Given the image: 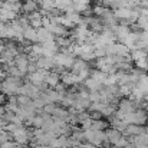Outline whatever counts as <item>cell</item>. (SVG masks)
Instances as JSON below:
<instances>
[{
  "label": "cell",
  "mask_w": 148,
  "mask_h": 148,
  "mask_svg": "<svg viewBox=\"0 0 148 148\" xmlns=\"http://www.w3.org/2000/svg\"><path fill=\"white\" fill-rule=\"evenodd\" d=\"M20 78H14V76H6L3 79V82H0V92L3 95L12 97V95H19L20 92Z\"/></svg>",
  "instance_id": "1"
},
{
  "label": "cell",
  "mask_w": 148,
  "mask_h": 148,
  "mask_svg": "<svg viewBox=\"0 0 148 148\" xmlns=\"http://www.w3.org/2000/svg\"><path fill=\"white\" fill-rule=\"evenodd\" d=\"M85 132V141L91 143L94 147H98L102 143L105 144H109L106 141V137H105V132L103 131H94V130H88V131H84Z\"/></svg>",
  "instance_id": "2"
},
{
  "label": "cell",
  "mask_w": 148,
  "mask_h": 148,
  "mask_svg": "<svg viewBox=\"0 0 148 148\" xmlns=\"http://www.w3.org/2000/svg\"><path fill=\"white\" fill-rule=\"evenodd\" d=\"M19 95H26V97H29L30 99H35L40 95V89H39L36 85L27 82V84H25V85H20V92H19Z\"/></svg>",
  "instance_id": "3"
},
{
  "label": "cell",
  "mask_w": 148,
  "mask_h": 148,
  "mask_svg": "<svg viewBox=\"0 0 148 148\" xmlns=\"http://www.w3.org/2000/svg\"><path fill=\"white\" fill-rule=\"evenodd\" d=\"M62 82H63V85L65 86H73V85H76V84H81V82H84L82 81V78L79 76V75H76V73H73L72 71L71 72H66V71H63V73H62Z\"/></svg>",
  "instance_id": "4"
},
{
  "label": "cell",
  "mask_w": 148,
  "mask_h": 148,
  "mask_svg": "<svg viewBox=\"0 0 148 148\" xmlns=\"http://www.w3.org/2000/svg\"><path fill=\"white\" fill-rule=\"evenodd\" d=\"M46 29L49 30L55 38H58V36H68V30H66V27H63L62 25L56 23L55 20H50V23L46 26Z\"/></svg>",
  "instance_id": "5"
},
{
  "label": "cell",
  "mask_w": 148,
  "mask_h": 148,
  "mask_svg": "<svg viewBox=\"0 0 148 148\" xmlns=\"http://www.w3.org/2000/svg\"><path fill=\"white\" fill-rule=\"evenodd\" d=\"M36 65L40 69H46V71H52L55 68V60L53 56H39L36 59Z\"/></svg>",
  "instance_id": "6"
},
{
  "label": "cell",
  "mask_w": 148,
  "mask_h": 148,
  "mask_svg": "<svg viewBox=\"0 0 148 148\" xmlns=\"http://www.w3.org/2000/svg\"><path fill=\"white\" fill-rule=\"evenodd\" d=\"M89 4H91V0H72V7L75 12L78 13H85L88 14L89 13Z\"/></svg>",
  "instance_id": "7"
},
{
  "label": "cell",
  "mask_w": 148,
  "mask_h": 148,
  "mask_svg": "<svg viewBox=\"0 0 148 148\" xmlns=\"http://www.w3.org/2000/svg\"><path fill=\"white\" fill-rule=\"evenodd\" d=\"M13 63L26 75L27 73V65H29V56L27 55H22V53H19L16 58H14V60H13Z\"/></svg>",
  "instance_id": "8"
},
{
  "label": "cell",
  "mask_w": 148,
  "mask_h": 148,
  "mask_svg": "<svg viewBox=\"0 0 148 148\" xmlns=\"http://www.w3.org/2000/svg\"><path fill=\"white\" fill-rule=\"evenodd\" d=\"M141 132H144V127L137 125V124H128L127 128L124 130L122 135H125V137H134V135H138Z\"/></svg>",
  "instance_id": "9"
},
{
  "label": "cell",
  "mask_w": 148,
  "mask_h": 148,
  "mask_svg": "<svg viewBox=\"0 0 148 148\" xmlns=\"http://www.w3.org/2000/svg\"><path fill=\"white\" fill-rule=\"evenodd\" d=\"M36 30H38V42L45 43V42H49V40H55V36L50 33L46 27L42 26V27H39Z\"/></svg>",
  "instance_id": "10"
},
{
  "label": "cell",
  "mask_w": 148,
  "mask_h": 148,
  "mask_svg": "<svg viewBox=\"0 0 148 148\" xmlns=\"http://www.w3.org/2000/svg\"><path fill=\"white\" fill-rule=\"evenodd\" d=\"M135 108H137V105H135V102L131 101V99H122V101H119V111H121L124 115L132 112Z\"/></svg>",
  "instance_id": "11"
},
{
  "label": "cell",
  "mask_w": 148,
  "mask_h": 148,
  "mask_svg": "<svg viewBox=\"0 0 148 148\" xmlns=\"http://www.w3.org/2000/svg\"><path fill=\"white\" fill-rule=\"evenodd\" d=\"M23 38L27 42H38V30L29 25L23 29Z\"/></svg>",
  "instance_id": "12"
},
{
  "label": "cell",
  "mask_w": 148,
  "mask_h": 148,
  "mask_svg": "<svg viewBox=\"0 0 148 148\" xmlns=\"http://www.w3.org/2000/svg\"><path fill=\"white\" fill-rule=\"evenodd\" d=\"M60 82V76H59V73H56L55 71L53 72H48V75L45 76V84H46V86H50V88H55L58 84Z\"/></svg>",
  "instance_id": "13"
},
{
  "label": "cell",
  "mask_w": 148,
  "mask_h": 148,
  "mask_svg": "<svg viewBox=\"0 0 148 148\" xmlns=\"http://www.w3.org/2000/svg\"><path fill=\"white\" fill-rule=\"evenodd\" d=\"M16 16H17V13H14V12H12V10H7V9H4V7H0V20H1L3 23L14 20Z\"/></svg>",
  "instance_id": "14"
},
{
  "label": "cell",
  "mask_w": 148,
  "mask_h": 148,
  "mask_svg": "<svg viewBox=\"0 0 148 148\" xmlns=\"http://www.w3.org/2000/svg\"><path fill=\"white\" fill-rule=\"evenodd\" d=\"M122 134L118 131V130H115V128H111V130H108L106 132H105V137H106V141L109 143V144H115L118 140H119V137H121Z\"/></svg>",
  "instance_id": "15"
},
{
  "label": "cell",
  "mask_w": 148,
  "mask_h": 148,
  "mask_svg": "<svg viewBox=\"0 0 148 148\" xmlns=\"http://www.w3.org/2000/svg\"><path fill=\"white\" fill-rule=\"evenodd\" d=\"M38 1L36 0H26V1H23L22 3V10L25 12V13H32V12H36L38 10Z\"/></svg>",
  "instance_id": "16"
},
{
  "label": "cell",
  "mask_w": 148,
  "mask_h": 148,
  "mask_svg": "<svg viewBox=\"0 0 148 148\" xmlns=\"http://www.w3.org/2000/svg\"><path fill=\"white\" fill-rule=\"evenodd\" d=\"M130 56H131V60L137 62V60H141V59H148V55L145 49H132L130 50Z\"/></svg>",
  "instance_id": "17"
},
{
  "label": "cell",
  "mask_w": 148,
  "mask_h": 148,
  "mask_svg": "<svg viewBox=\"0 0 148 148\" xmlns=\"http://www.w3.org/2000/svg\"><path fill=\"white\" fill-rule=\"evenodd\" d=\"M38 4L42 7L43 12H48V13H52V12L56 10V7H55V0H39Z\"/></svg>",
  "instance_id": "18"
},
{
  "label": "cell",
  "mask_w": 148,
  "mask_h": 148,
  "mask_svg": "<svg viewBox=\"0 0 148 148\" xmlns=\"http://www.w3.org/2000/svg\"><path fill=\"white\" fill-rule=\"evenodd\" d=\"M89 76H91L92 79H95V81H97L98 84H101V85L103 86V81L106 79L108 73H105V72H102V71L97 69V71H92V72L89 73Z\"/></svg>",
  "instance_id": "19"
},
{
  "label": "cell",
  "mask_w": 148,
  "mask_h": 148,
  "mask_svg": "<svg viewBox=\"0 0 148 148\" xmlns=\"http://www.w3.org/2000/svg\"><path fill=\"white\" fill-rule=\"evenodd\" d=\"M65 16L75 25V26H78L81 22H82V14L81 13H78V12H75V10H72V12H68V13H65Z\"/></svg>",
  "instance_id": "20"
},
{
  "label": "cell",
  "mask_w": 148,
  "mask_h": 148,
  "mask_svg": "<svg viewBox=\"0 0 148 148\" xmlns=\"http://www.w3.org/2000/svg\"><path fill=\"white\" fill-rule=\"evenodd\" d=\"M84 84H85V86H86L89 91H101V89H102V85L98 84L95 79H92L91 76L86 78V79L84 81Z\"/></svg>",
  "instance_id": "21"
},
{
  "label": "cell",
  "mask_w": 148,
  "mask_h": 148,
  "mask_svg": "<svg viewBox=\"0 0 148 148\" xmlns=\"http://www.w3.org/2000/svg\"><path fill=\"white\" fill-rule=\"evenodd\" d=\"M106 127H108V124L105 121H102V119H92L91 130H94V131H103Z\"/></svg>",
  "instance_id": "22"
},
{
  "label": "cell",
  "mask_w": 148,
  "mask_h": 148,
  "mask_svg": "<svg viewBox=\"0 0 148 148\" xmlns=\"http://www.w3.org/2000/svg\"><path fill=\"white\" fill-rule=\"evenodd\" d=\"M108 9L103 6V4H97V6H94V9H92V13L95 14V16H98V17H101L105 12H106Z\"/></svg>",
  "instance_id": "23"
},
{
  "label": "cell",
  "mask_w": 148,
  "mask_h": 148,
  "mask_svg": "<svg viewBox=\"0 0 148 148\" xmlns=\"http://www.w3.org/2000/svg\"><path fill=\"white\" fill-rule=\"evenodd\" d=\"M32 101L29 97H26V95H19L17 97V103L20 105V106H25V105H29Z\"/></svg>",
  "instance_id": "24"
},
{
  "label": "cell",
  "mask_w": 148,
  "mask_h": 148,
  "mask_svg": "<svg viewBox=\"0 0 148 148\" xmlns=\"http://www.w3.org/2000/svg\"><path fill=\"white\" fill-rule=\"evenodd\" d=\"M91 125H92V119L91 118H86V119H84L81 122V130L82 131H88V130H91Z\"/></svg>",
  "instance_id": "25"
},
{
  "label": "cell",
  "mask_w": 148,
  "mask_h": 148,
  "mask_svg": "<svg viewBox=\"0 0 148 148\" xmlns=\"http://www.w3.org/2000/svg\"><path fill=\"white\" fill-rule=\"evenodd\" d=\"M135 65H137V68H138V69H141V71H147V68H148V60H147V59H141V60H137V62H135Z\"/></svg>",
  "instance_id": "26"
},
{
  "label": "cell",
  "mask_w": 148,
  "mask_h": 148,
  "mask_svg": "<svg viewBox=\"0 0 148 148\" xmlns=\"http://www.w3.org/2000/svg\"><path fill=\"white\" fill-rule=\"evenodd\" d=\"M9 138H10V134H9L4 128H3V130H0V144H3V143H4V141H7Z\"/></svg>",
  "instance_id": "27"
},
{
  "label": "cell",
  "mask_w": 148,
  "mask_h": 148,
  "mask_svg": "<svg viewBox=\"0 0 148 148\" xmlns=\"http://www.w3.org/2000/svg\"><path fill=\"white\" fill-rule=\"evenodd\" d=\"M17 145L14 141H10V140H7V141H4L3 144H0V148H14Z\"/></svg>",
  "instance_id": "28"
},
{
  "label": "cell",
  "mask_w": 148,
  "mask_h": 148,
  "mask_svg": "<svg viewBox=\"0 0 148 148\" xmlns=\"http://www.w3.org/2000/svg\"><path fill=\"white\" fill-rule=\"evenodd\" d=\"M101 116H102V114H101L99 111H92V112L89 114V118H91V119H101Z\"/></svg>",
  "instance_id": "29"
},
{
  "label": "cell",
  "mask_w": 148,
  "mask_h": 148,
  "mask_svg": "<svg viewBox=\"0 0 148 148\" xmlns=\"http://www.w3.org/2000/svg\"><path fill=\"white\" fill-rule=\"evenodd\" d=\"M32 148H49L46 144H40V143H35V141H32Z\"/></svg>",
  "instance_id": "30"
},
{
  "label": "cell",
  "mask_w": 148,
  "mask_h": 148,
  "mask_svg": "<svg viewBox=\"0 0 148 148\" xmlns=\"http://www.w3.org/2000/svg\"><path fill=\"white\" fill-rule=\"evenodd\" d=\"M3 102H4V95H3V94L0 92V106L3 105Z\"/></svg>",
  "instance_id": "31"
},
{
  "label": "cell",
  "mask_w": 148,
  "mask_h": 148,
  "mask_svg": "<svg viewBox=\"0 0 148 148\" xmlns=\"http://www.w3.org/2000/svg\"><path fill=\"white\" fill-rule=\"evenodd\" d=\"M1 6H3V0H0V7H1Z\"/></svg>",
  "instance_id": "32"
},
{
  "label": "cell",
  "mask_w": 148,
  "mask_h": 148,
  "mask_svg": "<svg viewBox=\"0 0 148 148\" xmlns=\"http://www.w3.org/2000/svg\"><path fill=\"white\" fill-rule=\"evenodd\" d=\"M0 58H1V52H0Z\"/></svg>",
  "instance_id": "33"
},
{
  "label": "cell",
  "mask_w": 148,
  "mask_h": 148,
  "mask_svg": "<svg viewBox=\"0 0 148 148\" xmlns=\"http://www.w3.org/2000/svg\"><path fill=\"white\" fill-rule=\"evenodd\" d=\"M0 81H1V79H0Z\"/></svg>",
  "instance_id": "34"
},
{
  "label": "cell",
  "mask_w": 148,
  "mask_h": 148,
  "mask_svg": "<svg viewBox=\"0 0 148 148\" xmlns=\"http://www.w3.org/2000/svg\"><path fill=\"white\" fill-rule=\"evenodd\" d=\"M147 121H148V119H147Z\"/></svg>",
  "instance_id": "35"
}]
</instances>
